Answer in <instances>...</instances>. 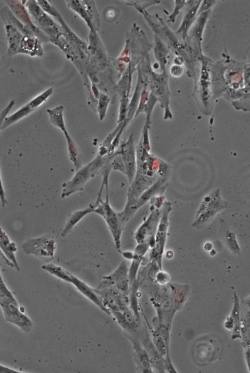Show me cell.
<instances>
[{"mask_svg": "<svg viewBox=\"0 0 250 373\" xmlns=\"http://www.w3.org/2000/svg\"><path fill=\"white\" fill-rule=\"evenodd\" d=\"M105 199H96L93 203L95 206L94 212L101 216L105 220L113 237L116 249L121 252V239L125 224L122 220L119 212L114 210L109 203L108 193V181L105 183Z\"/></svg>", "mask_w": 250, "mask_h": 373, "instance_id": "3", "label": "cell"}, {"mask_svg": "<svg viewBox=\"0 0 250 373\" xmlns=\"http://www.w3.org/2000/svg\"><path fill=\"white\" fill-rule=\"evenodd\" d=\"M121 154L125 168V174L129 184L135 176L137 166L136 150L134 144L133 135L130 134L128 139L117 148Z\"/></svg>", "mask_w": 250, "mask_h": 373, "instance_id": "12", "label": "cell"}, {"mask_svg": "<svg viewBox=\"0 0 250 373\" xmlns=\"http://www.w3.org/2000/svg\"><path fill=\"white\" fill-rule=\"evenodd\" d=\"M128 98L127 96L121 97L118 123L123 122L126 119L129 103Z\"/></svg>", "mask_w": 250, "mask_h": 373, "instance_id": "29", "label": "cell"}, {"mask_svg": "<svg viewBox=\"0 0 250 373\" xmlns=\"http://www.w3.org/2000/svg\"><path fill=\"white\" fill-rule=\"evenodd\" d=\"M15 104V101L14 100H11L9 104L6 107V108H5L0 113V123L3 122V121L5 119V118L7 117V115L11 109V108L13 106L14 104Z\"/></svg>", "mask_w": 250, "mask_h": 373, "instance_id": "35", "label": "cell"}, {"mask_svg": "<svg viewBox=\"0 0 250 373\" xmlns=\"http://www.w3.org/2000/svg\"><path fill=\"white\" fill-rule=\"evenodd\" d=\"M125 1L127 3V4L135 7L139 12L144 11V9L148 6L159 4L160 2V1L157 0H128Z\"/></svg>", "mask_w": 250, "mask_h": 373, "instance_id": "30", "label": "cell"}, {"mask_svg": "<svg viewBox=\"0 0 250 373\" xmlns=\"http://www.w3.org/2000/svg\"><path fill=\"white\" fill-rule=\"evenodd\" d=\"M136 170L127 193L125 209H128L140 196L161 177L169 176L170 167L167 163L146 150L140 139L137 147Z\"/></svg>", "mask_w": 250, "mask_h": 373, "instance_id": "1", "label": "cell"}, {"mask_svg": "<svg viewBox=\"0 0 250 373\" xmlns=\"http://www.w3.org/2000/svg\"><path fill=\"white\" fill-rule=\"evenodd\" d=\"M69 283L73 284L80 292L98 306L104 312L109 315L111 314L110 311L104 306L100 297L95 292L94 289L91 288L85 282L72 274Z\"/></svg>", "mask_w": 250, "mask_h": 373, "instance_id": "16", "label": "cell"}, {"mask_svg": "<svg viewBox=\"0 0 250 373\" xmlns=\"http://www.w3.org/2000/svg\"><path fill=\"white\" fill-rule=\"evenodd\" d=\"M150 210L149 216L134 233V238L137 244L155 235L161 217L162 209L150 206Z\"/></svg>", "mask_w": 250, "mask_h": 373, "instance_id": "13", "label": "cell"}, {"mask_svg": "<svg viewBox=\"0 0 250 373\" xmlns=\"http://www.w3.org/2000/svg\"><path fill=\"white\" fill-rule=\"evenodd\" d=\"M187 0H174V9L172 13L168 17L167 22L174 23L177 16L180 13V11L186 5Z\"/></svg>", "mask_w": 250, "mask_h": 373, "instance_id": "31", "label": "cell"}, {"mask_svg": "<svg viewBox=\"0 0 250 373\" xmlns=\"http://www.w3.org/2000/svg\"><path fill=\"white\" fill-rule=\"evenodd\" d=\"M210 12V9L202 13L198 17V19L193 28L192 34V39L197 48L201 51V40L202 34L205 24Z\"/></svg>", "mask_w": 250, "mask_h": 373, "instance_id": "21", "label": "cell"}, {"mask_svg": "<svg viewBox=\"0 0 250 373\" xmlns=\"http://www.w3.org/2000/svg\"><path fill=\"white\" fill-rule=\"evenodd\" d=\"M56 248V240L51 234L28 238L21 245L24 253L33 255L46 262L54 258Z\"/></svg>", "mask_w": 250, "mask_h": 373, "instance_id": "5", "label": "cell"}, {"mask_svg": "<svg viewBox=\"0 0 250 373\" xmlns=\"http://www.w3.org/2000/svg\"><path fill=\"white\" fill-rule=\"evenodd\" d=\"M97 171L93 166L92 161L82 167L76 171L73 177L62 185V198L68 196L78 191L83 190L86 183L97 174Z\"/></svg>", "mask_w": 250, "mask_h": 373, "instance_id": "10", "label": "cell"}, {"mask_svg": "<svg viewBox=\"0 0 250 373\" xmlns=\"http://www.w3.org/2000/svg\"><path fill=\"white\" fill-rule=\"evenodd\" d=\"M202 61L200 81L195 94L203 112L208 114L210 112L212 98L214 97L211 78V62L208 59L204 57L202 58Z\"/></svg>", "mask_w": 250, "mask_h": 373, "instance_id": "7", "label": "cell"}, {"mask_svg": "<svg viewBox=\"0 0 250 373\" xmlns=\"http://www.w3.org/2000/svg\"><path fill=\"white\" fill-rule=\"evenodd\" d=\"M232 104L236 109L250 111V92L239 93L237 99L233 100Z\"/></svg>", "mask_w": 250, "mask_h": 373, "instance_id": "26", "label": "cell"}, {"mask_svg": "<svg viewBox=\"0 0 250 373\" xmlns=\"http://www.w3.org/2000/svg\"><path fill=\"white\" fill-rule=\"evenodd\" d=\"M109 102V98L104 93L100 95L97 111L101 120H102L105 116L107 108Z\"/></svg>", "mask_w": 250, "mask_h": 373, "instance_id": "28", "label": "cell"}, {"mask_svg": "<svg viewBox=\"0 0 250 373\" xmlns=\"http://www.w3.org/2000/svg\"><path fill=\"white\" fill-rule=\"evenodd\" d=\"M169 176H166L159 177L152 186L140 196L132 207L128 209H124L122 211L120 212L121 217L125 224L136 212L151 198L156 196L164 195L168 185Z\"/></svg>", "mask_w": 250, "mask_h": 373, "instance_id": "9", "label": "cell"}, {"mask_svg": "<svg viewBox=\"0 0 250 373\" xmlns=\"http://www.w3.org/2000/svg\"><path fill=\"white\" fill-rule=\"evenodd\" d=\"M242 302L250 310V295L245 299L242 300Z\"/></svg>", "mask_w": 250, "mask_h": 373, "instance_id": "40", "label": "cell"}, {"mask_svg": "<svg viewBox=\"0 0 250 373\" xmlns=\"http://www.w3.org/2000/svg\"><path fill=\"white\" fill-rule=\"evenodd\" d=\"M201 2L202 0H199L196 4L189 8L185 15L179 28L176 32L177 34L182 36L184 40L187 38L188 31L197 17V12Z\"/></svg>", "mask_w": 250, "mask_h": 373, "instance_id": "19", "label": "cell"}, {"mask_svg": "<svg viewBox=\"0 0 250 373\" xmlns=\"http://www.w3.org/2000/svg\"><path fill=\"white\" fill-rule=\"evenodd\" d=\"M0 181H1L0 200H1V206L2 208H3L5 206V205L7 203V201L5 197V194L4 193V191L3 189L1 179H0Z\"/></svg>", "mask_w": 250, "mask_h": 373, "instance_id": "38", "label": "cell"}, {"mask_svg": "<svg viewBox=\"0 0 250 373\" xmlns=\"http://www.w3.org/2000/svg\"><path fill=\"white\" fill-rule=\"evenodd\" d=\"M212 247V244L210 242H207L205 244L204 248L205 250L207 251H210L211 250Z\"/></svg>", "mask_w": 250, "mask_h": 373, "instance_id": "41", "label": "cell"}, {"mask_svg": "<svg viewBox=\"0 0 250 373\" xmlns=\"http://www.w3.org/2000/svg\"><path fill=\"white\" fill-rule=\"evenodd\" d=\"M64 136L67 141L70 159L74 163L75 166L76 171H77L82 167L81 160L78 149L74 141L70 137L68 133H67L65 134Z\"/></svg>", "mask_w": 250, "mask_h": 373, "instance_id": "25", "label": "cell"}, {"mask_svg": "<svg viewBox=\"0 0 250 373\" xmlns=\"http://www.w3.org/2000/svg\"><path fill=\"white\" fill-rule=\"evenodd\" d=\"M150 73V93L157 98L162 108L164 109V118L165 120L171 119L172 114L169 106L170 92L167 73L158 74L151 72Z\"/></svg>", "mask_w": 250, "mask_h": 373, "instance_id": "8", "label": "cell"}, {"mask_svg": "<svg viewBox=\"0 0 250 373\" xmlns=\"http://www.w3.org/2000/svg\"><path fill=\"white\" fill-rule=\"evenodd\" d=\"M225 238L229 250L235 254H239L240 250L236 239L235 234L231 231H227L226 232Z\"/></svg>", "mask_w": 250, "mask_h": 373, "instance_id": "27", "label": "cell"}, {"mask_svg": "<svg viewBox=\"0 0 250 373\" xmlns=\"http://www.w3.org/2000/svg\"><path fill=\"white\" fill-rule=\"evenodd\" d=\"M228 202L224 200L219 189L213 191L206 196L201 202L195 215L192 226L200 229L206 226L215 215L228 207Z\"/></svg>", "mask_w": 250, "mask_h": 373, "instance_id": "4", "label": "cell"}, {"mask_svg": "<svg viewBox=\"0 0 250 373\" xmlns=\"http://www.w3.org/2000/svg\"><path fill=\"white\" fill-rule=\"evenodd\" d=\"M21 372L0 365V373H20Z\"/></svg>", "mask_w": 250, "mask_h": 373, "instance_id": "37", "label": "cell"}, {"mask_svg": "<svg viewBox=\"0 0 250 373\" xmlns=\"http://www.w3.org/2000/svg\"><path fill=\"white\" fill-rule=\"evenodd\" d=\"M240 307V333L242 346L250 350V310L242 302Z\"/></svg>", "mask_w": 250, "mask_h": 373, "instance_id": "17", "label": "cell"}, {"mask_svg": "<svg viewBox=\"0 0 250 373\" xmlns=\"http://www.w3.org/2000/svg\"><path fill=\"white\" fill-rule=\"evenodd\" d=\"M169 50L166 44L156 34H154V54L160 67V73H166V65L167 63Z\"/></svg>", "mask_w": 250, "mask_h": 373, "instance_id": "20", "label": "cell"}, {"mask_svg": "<svg viewBox=\"0 0 250 373\" xmlns=\"http://www.w3.org/2000/svg\"><path fill=\"white\" fill-rule=\"evenodd\" d=\"M224 327L228 330H233L234 323L233 319L231 315L227 317L224 323Z\"/></svg>", "mask_w": 250, "mask_h": 373, "instance_id": "36", "label": "cell"}, {"mask_svg": "<svg viewBox=\"0 0 250 373\" xmlns=\"http://www.w3.org/2000/svg\"><path fill=\"white\" fill-rule=\"evenodd\" d=\"M53 91V88H49L22 106L13 114L7 117L0 123V130H2L14 124L36 109L52 94Z\"/></svg>", "mask_w": 250, "mask_h": 373, "instance_id": "11", "label": "cell"}, {"mask_svg": "<svg viewBox=\"0 0 250 373\" xmlns=\"http://www.w3.org/2000/svg\"><path fill=\"white\" fill-rule=\"evenodd\" d=\"M129 278L126 262L124 261L110 275L103 277V280L96 288L113 286L124 292L128 291Z\"/></svg>", "mask_w": 250, "mask_h": 373, "instance_id": "14", "label": "cell"}, {"mask_svg": "<svg viewBox=\"0 0 250 373\" xmlns=\"http://www.w3.org/2000/svg\"><path fill=\"white\" fill-rule=\"evenodd\" d=\"M172 203L166 200L162 208L161 217L155 235V244L150 249L149 260L155 261L162 269V256L167 242L169 226V216L172 210Z\"/></svg>", "mask_w": 250, "mask_h": 373, "instance_id": "6", "label": "cell"}, {"mask_svg": "<svg viewBox=\"0 0 250 373\" xmlns=\"http://www.w3.org/2000/svg\"><path fill=\"white\" fill-rule=\"evenodd\" d=\"M42 269L60 279L69 282L71 273L62 267L52 263H49L42 267Z\"/></svg>", "mask_w": 250, "mask_h": 373, "instance_id": "24", "label": "cell"}, {"mask_svg": "<svg viewBox=\"0 0 250 373\" xmlns=\"http://www.w3.org/2000/svg\"><path fill=\"white\" fill-rule=\"evenodd\" d=\"M1 276L0 283V305L5 320L18 326L25 333L32 330L33 324L24 314L12 293L7 288Z\"/></svg>", "mask_w": 250, "mask_h": 373, "instance_id": "2", "label": "cell"}, {"mask_svg": "<svg viewBox=\"0 0 250 373\" xmlns=\"http://www.w3.org/2000/svg\"><path fill=\"white\" fill-rule=\"evenodd\" d=\"M0 255L5 262L11 267L19 271L20 268L17 262L15 253L17 250L15 242L10 240L6 233L1 228L0 234Z\"/></svg>", "mask_w": 250, "mask_h": 373, "instance_id": "15", "label": "cell"}, {"mask_svg": "<svg viewBox=\"0 0 250 373\" xmlns=\"http://www.w3.org/2000/svg\"><path fill=\"white\" fill-rule=\"evenodd\" d=\"M245 357L247 365L250 373V350L246 349H245Z\"/></svg>", "mask_w": 250, "mask_h": 373, "instance_id": "39", "label": "cell"}, {"mask_svg": "<svg viewBox=\"0 0 250 373\" xmlns=\"http://www.w3.org/2000/svg\"><path fill=\"white\" fill-rule=\"evenodd\" d=\"M216 2V0H202L201 2L202 3H201L200 6L197 12V17H198L202 13L210 10V8Z\"/></svg>", "mask_w": 250, "mask_h": 373, "instance_id": "32", "label": "cell"}, {"mask_svg": "<svg viewBox=\"0 0 250 373\" xmlns=\"http://www.w3.org/2000/svg\"><path fill=\"white\" fill-rule=\"evenodd\" d=\"M95 206L94 203H91L89 206L82 210L74 212L70 214L61 234L62 237H64L71 232L75 226L85 216L94 212Z\"/></svg>", "mask_w": 250, "mask_h": 373, "instance_id": "18", "label": "cell"}, {"mask_svg": "<svg viewBox=\"0 0 250 373\" xmlns=\"http://www.w3.org/2000/svg\"><path fill=\"white\" fill-rule=\"evenodd\" d=\"M155 279L158 283L163 285L169 281V276L166 272L158 271L156 275Z\"/></svg>", "mask_w": 250, "mask_h": 373, "instance_id": "33", "label": "cell"}, {"mask_svg": "<svg viewBox=\"0 0 250 373\" xmlns=\"http://www.w3.org/2000/svg\"><path fill=\"white\" fill-rule=\"evenodd\" d=\"M184 72L183 67L179 64H174L171 66L170 69V74L175 77L181 76Z\"/></svg>", "mask_w": 250, "mask_h": 373, "instance_id": "34", "label": "cell"}, {"mask_svg": "<svg viewBox=\"0 0 250 373\" xmlns=\"http://www.w3.org/2000/svg\"><path fill=\"white\" fill-rule=\"evenodd\" d=\"M47 112L49 115L50 122L61 129L64 134L68 133L63 119V106L60 105L53 109H48Z\"/></svg>", "mask_w": 250, "mask_h": 373, "instance_id": "22", "label": "cell"}, {"mask_svg": "<svg viewBox=\"0 0 250 373\" xmlns=\"http://www.w3.org/2000/svg\"><path fill=\"white\" fill-rule=\"evenodd\" d=\"M230 315L233 318L234 327L231 334L232 339H241L240 333V306L238 297L234 293V302Z\"/></svg>", "mask_w": 250, "mask_h": 373, "instance_id": "23", "label": "cell"}]
</instances>
